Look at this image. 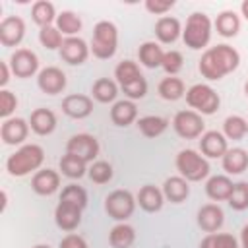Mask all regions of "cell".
<instances>
[{
    "label": "cell",
    "instance_id": "1",
    "mask_svg": "<svg viewBox=\"0 0 248 248\" xmlns=\"http://www.w3.org/2000/svg\"><path fill=\"white\" fill-rule=\"evenodd\" d=\"M240 64V54L234 46L231 45H215L205 48V52L202 54L200 62H198V70L202 74V78L209 79V81H219L223 79L227 74L234 72Z\"/></svg>",
    "mask_w": 248,
    "mask_h": 248
},
{
    "label": "cell",
    "instance_id": "2",
    "mask_svg": "<svg viewBox=\"0 0 248 248\" xmlns=\"http://www.w3.org/2000/svg\"><path fill=\"white\" fill-rule=\"evenodd\" d=\"M45 161V149L37 143H25L6 159V170L12 176H27L37 172Z\"/></svg>",
    "mask_w": 248,
    "mask_h": 248
},
{
    "label": "cell",
    "instance_id": "3",
    "mask_svg": "<svg viewBox=\"0 0 248 248\" xmlns=\"http://www.w3.org/2000/svg\"><path fill=\"white\" fill-rule=\"evenodd\" d=\"M91 54L99 60H108L116 54L118 48V29L112 21L101 19L93 27V39H91Z\"/></svg>",
    "mask_w": 248,
    "mask_h": 248
},
{
    "label": "cell",
    "instance_id": "4",
    "mask_svg": "<svg viewBox=\"0 0 248 248\" xmlns=\"http://www.w3.org/2000/svg\"><path fill=\"white\" fill-rule=\"evenodd\" d=\"M211 19L203 12H194L188 16L186 25L182 29V41L192 50H202L211 41Z\"/></svg>",
    "mask_w": 248,
    "mask_h": 248
},
{
    "label": "cell",
    "instance_id": "5",
    "mask_svg": "<svg viewBox=\"0 0 248 248\" xmlns=\"http://www.w3.org/2000/svg\"><path fill=\"white\" fill-rule=\"evenodd\" d=\"M176 170L180 172L182 178L188 182H200L209 176V163L203 155H200L194 149H182L176 155Z\"/></svg>",
    "mask_w": 248,
    "mask_h": 248
},
{
    "label": "cell",
    "instance_id": "6",
    "mask_svg": "<svg viewBox=\"0 0 248 248\" xmlns=\"http://www.w3.org/2000/svg\"><path fill=\"white\" fill-rule=\"evenodd\" d=\"M186 103L198 114H213L217 112L221 99H219V93L211 85L196 83L190 89H186Z\"/></svg>",
    "mask_w": 248,
    "mask_h": 248
},
{
    "label": "cell",
    "instance_id": "7",
    "mask_svg": "<svg viewBox=\"0 0 248 248\" xmlns=\"http://www.w3.org/2000/svg\"><path fill=\"white\" fill-rule=\"evenodd\" d=\"M136 198L132 196L130 190H112L105 198V211L108 213L110 219L124 223L128 217H132L136 209Z\"/></svg>",
    "mask_w": 248,
    "mask_h": 248
},
{
    "label": "cell",
    "instance_id": "8",
    "mask_svg": "<svg viewBox=\"0 0 248 248\" xmlns=\"http://www.w3.org/2000/svg\"><path fill=\"white\" fill-rule=\"evenodd\" d=\"M172 128L184 140H196L205 134V122H203L202 114H198L192 108L178 110L172 118Z\"/></svg>",
    "mask_w": 248,
    "mask_h": 248
},
{
    "label": "cell",
    "instance_id": "9",
    "mask_svg": "<svg viewBox=\"0 0 248 248\" xmlns=\"http://www.w3.org/2000/svg\"><path fill=\"white\" fill-rule=\"evenodd\" d=\"M66 153L76 155L78 159H81L87 165L89 163H95V159L99 155V141L91 134H76V136H72L68 140Z\"/></svg>",
    "mask_w": 248,
    "mask_h": 248
},
{
    "label": "cell",
    "instance_id": "10",
    "mask_svg": "<svg viewBox=\"0 0 248 248\" xmlns=\"http://www.w3.org/2000/svg\"><path fill=\"white\" fill-rule=\"evenodd\" d=\"M8 64H10V68H12V74H14L16 78H21V79L35 76L37 70H39V58H37V54H35L33 50H29V48H17V50L10 56V62H8Z\"/></svg>",
    "mask_w": 248,
    "mask_h": 248
},
{
    "label": "cell",
    "instance_id": "11",
    "mask_svg": "<svg viewBox=\"0 0 248 248\" xmlns=\"http://www.w3.org/2000/svg\"><path fill=\"white\" fill-rule=\"evenodd\" d=\"M60 58L70 66H79L87 60L91 48L81 37H66L60 46Z\"/></svg>",
    "mask_w": 248,
    "mask_h": 248
},
{
    "label": "cell",
    "instance_id": "12",
    "mask_svg": "<svg viewBox=\"0 0 248 248\" xmlns=\"http://www.w3.org/2000/svg\"><path fill=\"white\" fill-rule=\"evenodd\" d=\"M25 37V21L19 16H6L0 21V43L2 46H17Z\"/></svg>",
    "mask_w": 248,
    "mask_h": 248
},
{
    "label": "cell",
    "instance_id": "13",
    "mask_svg": "<svg viewBox=\"0 0 248 248\" xmlns=\"http://www.w3.org/2000/svg\"><path fill=\"white\" fill-rule=\"evenodd\" d=\"M29 134V122L19 116H12L2 122L0 126V138L6 145H21L27 140Z\"/></svg>",
    "mask_w": 248,
    "mask_h": 248
},
{
    "label": "cell",
    "instance_id": "14",
    "mask_svg": "<svg viewBox=\"0 0 248 248\" xmlns=\"http://www.w3.org/2000/svg\"><path fill=\"white\" fill-rule=\"evenodd\" d=\"M37 85L46 95H58L66 87V74L56 66H46L37 76Z\"/></svg>",
    "mask_w": 248,
    "mask_h": 248
},
{
    "label": "cell",
    "instance_id": "15",
    "mask_svg": "<svg viewBox=\"0 0 248 248\" xmlns=\"http://www.w3.org/2000/svg\"><path fill=\"white\" fill-rule=\"evenodd\" d=\"M62 112L70 118H76V120L87 118L93 112V101H91V97L81 95V93L68 95L62 101Z\"/></svg>",
    "mask_w": 248,
    "mask_h": 248
},
{
    "label": "cell",
    "instance_id": "16",
    "mask_svg": "<svg viewBox=\"0 0 248 248\" xmlns=\"http://www.w3.org/2000/svg\"><path fill=\"white\" fill-rule=\"evenodd\" d=\"M198 227L202 231H205L207 234L209 232H217L223 223H225V213L223 209L217 205V203H205L198 209Z\"/></svg>",
    "mask_w": 248,
    "mask_h": 248
},
{
    "label": "cell",
    "instance_id": "17",
    "mask_svg": "<svg viewBox=\"0 0 248 248\" xmlns=\"http://www.w3.org/2000/svg\"><path fill=\"white\" fill-rule=\"evenodd\" d=\"M227 149H229V145H227V138L223 136V132L209 130L200 140V151H202L203 157L219 159L227 153Z\"/></svg>",
    "mask_w": 248,
    "mask_h": 248
},
{
    "label": "cell",
    "instance_id": "18",
    "mask_svg": "<svg viewBox=\"0 0 248 248\" xmlns=\"http://www.w3.org/2000/svg\"><path fill=\"white\" fill-rule=\"evenodd\" d=\"M81 211L83 209H79L76 205L58 202V205L54 209V223H56V227L66 231V232L76 231L79 227V223H81Z\"/></svg>",
    "mask_w": 248,
    "mask_h": 248
},
{
    "label": "cell",
    "instance_id": "19",
    "mask_svg": "<svg viewBox=\"0 0 248 248\" xmlns=\"http://www.w3.org/2000/svg\"><path fill=\"white\" fill-rule=\"evenodd\" d=\"M31 188L39 196H52L60 188V174L52 169H41L33 174Z\"/></svg>",
    "mask_w": 248,
    "mask_h": 248
},
{
    "label": "cell",
    "instance_id": "20",
    "mask_svg": "<svg viewBox=\"0 0 248 248\" xmlns=\"http://www.w3.org/2000/svg\"><path fill=\"white\" fill-rule=\"evenodd\" d=\"M155 37L163 45H172L178 37H182V25L172 16H163L155 23Z\"/></svg>",
    "mask_w": 248,
    "mask_h": 248
},
{
    "label": "cell",
    "instance_id": "21",
    "mask_svg": "<svg viewBox=\"0 0 248 248\" xmlns=\"http://www.w3.org/2000/svg\"><path fill=\"white\" fill-rule=\"evenodd\" d=\"M29 128L37 136H48L56 128V114L50 108H35L29 116Z\"/></svg>",
    "mask_w": 248,
    "mask_h": 248
},
{
    "label": "cell",
    "instance_id": "22",
    "mask_svg": "<svg viewBox=\"0 0 248 248\" xmlns=\"http://www.w3.org/2000/svg\"><path fill=\"white\" fill-rule=\"evenodd\" d=\"M232 180L227 174H215L205 182V194L213 202H227L232 194Z\"/></svg>",
    "mask_w": 248,
    "mask_h": 248
},
{
    "label": "cell",
    "instance_id": "23",
    "mask_svg": "<svg viewBox=\"0 0 248 248\" xmlns=\"http://www.w3.org/2000/svg\"><path fill=\"white\" fill-rule=\"evenodd\" d=\"M136 202H138V205H140L143 211L155 213V211H159V209L163 207L165 196H163V190H159L157 186L145 184V186L140 188V192H138V196H136Z\"/></svg>",
    "mask_w": 248,
    "mask_h": 248
},
{
    "label": "cell",
    "instance_id": "24",
    "mask_svg": "<svg viewBox=\"0 0 248 248\" xmlns=\"http://www.w3.org/2000/svg\"><path fill=\"white\" fill-rule=\"evenodd\" d=\"M138 118V107L134 101L130 99H122V101H116L110 108V120L114 126H120V128H126L130 126L134 120Z\"/></svg>",
    "mask_w": 248,
    "mask_h": 248
},
{
    "label": "cell",
    "instance_id": "25",
    "mask_svg": "<svg viewBox=\"0 0 248 248\" xmlns=\"http://www.w3.org/2000/svg\"><path fill=\"white\" fill-rule=\"evenodd\" d=\"M163 196H165V200H169L172 203H182L190 196L188 180L182 178L180 174L178 176H169L163 182Z\"/></svg>",
    "mask_w": 248,
    "mask_h": 248
},
{
    "label": "cell",
    "instance_id": "26",
    "mask_svg": "<svg viewBox=\"0 0 248 248\" xmlns=\"http://www.w3.org/2000/svg\"><path fill=\"white\" fill-rule=\"evenodd\" d=\"M221 165L227 174H242L248 169V151L242 147L227 149V153L221 157Z\"/></svg>",
    "mask_w": 248,
    "mask_h": 248
},
{
    "label": "cell",
    "instance_id": "27",
    "mask_svg": "<svg viewBox=\"0 0 248 248\" xmlns=\"http://www.w3.org/2000/svg\"><path fill=\"white\" fill-rule=\"evenodd\" d=\"M163 56H165V50L161 48L159 43L155 41H145L143 45H140L138 48V58L140 62L145 66V68H161L163 66Z\"/></svg>",
    "mask_w": 248,
    "mask_h": 248
},
{
    "label": "cell",
    "instance_id": "28",
    "mask_svg": "<svg viewBox=\"0 0 248 248\" xmlns=\"http://www.w3.org/2000/svg\"><path fill=\"white\" fill-rule=\"evenodd\" d=\"M31 17L33 21L43 29V27H48V25H54L56 23V8L52 2L48 0H37L33 6H31Z\"/></svg>",
    "mask_w": 248,
    "mask_h": 248
},
{
    "label": "cell",
    "instance_id": "29",
    "mask_svg": "<svg viewBox=\"0 0 248 248\" xmlns=\"http://www.w3.org/2000/svg\"><path fill=\"white\" fill-rule=\"evenodd\" d=\"M215 29H217V33H219L221 37L232 39V37H236L238 31H240V17H238L232 10H225V12H221V14L217 16V19H215Z\"/></svg>",
    "mask_w": 248,
    "mask_h": 248
},
{
    "label": "cell",
    "instance_id": "30",
    "mask_svg": "<svg viewBox=\"0 0 248 248\" xmlns=\"http://www.w3.org/2000/svg\"><path fill=\"white\" fill-rule=\"evenodd\" d=\"M138 130L145 136V138H159L167 128H169V120L165 116H157V114H147L138 118Z\"/></svg>",
    "mask_w": 248,
    "mask_h": 248
},
{
    "label": "cell",
    "instance_id": "31",
    "mask_svg": "<svg viewBox=\"0 0 248 248\" xmlns=\"http://www.w3.org/2000/svg\"><path fill=\"white\" fill-rule=\"evenodd\" d=\"M136 240V231L128 223H118L108 232V244L112 248H130Z\"/></svg>",
    "mask_w": 248,
    "mask_h": 248
},
{
    "label": "cell",
    "instance_id": "32",
    "mask_svg": "<svg viewBox=\"0 0 248 248\" xmlns=\"http://www.w3.org/2000/svg\"><path fill=\"white\" fill-rule=\"evenodd\" d=\"M161 99L165 101H178L186 95V89H184V81L176 76H167L159 81V87H157Z\"/></svg>",
    "mask_w": 248,
    "mask_h": 248
},
{
    "label": "cell",
    "instance_id": "33",
    "mask_svg": "<svg viewBox=\"0 0 248 248\" xmlns=\"http://www.w3.org/2000/svg\"><path fill=\"white\" fill-rule=\"evenodd\" d=\"M56 29L62 33V35H66V37H78V33L81 31V17L76 14V12H72V10H62L60 14H58V17H56Z\"/></svg>",
    "mask_w": 248,
    "mask_h": 248
},
{
    "label": "cell",
    "instance_id": "34",
    "mask_svg": "<svg viewBox=\"0 0 248 248\" xmlns=\"http://www.w3.org/2000/svg\"><path fill=\"white\" fill-rule=\"evenodd\" d=\"M91 93H93V99L99 103H112L118 95V85H116V81H112L108 78H99V79H95Z\"/></svg>",
    "mask_w": 248,
    "mask_h": 248
},
{
    "label": "cell",
    "instance_id": "35",
    "mask_svg": "<svg viewBox=\"0 0 248 248\" xmlns=\"http://www.w3.org/2000/svg\"><path fill=\"white\" fill-rule=\"evenodd\" d=\"M60 170H62V174L64 176H68V178H72V180H79V178H83L85 174H87V163H83L81 159H78L76 155H70V153H66V155H62V159H60Z\"/></svg>",
    "mask_w": 248,
    "mask_h": 248
},
{
    "label": "cell",
    "instance_id": "36",
    "mask_svg": "<svg viewBox=\"0 0 248 248\" xmlns=\"http://www.w3.org/2000/svg\"><path fill=\"white\" fill-rule=\"evenodd\" d=\"M200 248H240V242L231 232H209L202 238Z\"/></svg>",
    "mask_w": 248,
    "mask_h": 248
},
{
    "label": "cell",
    "instance_id": "37",
    "mask_svg": "<svg viewBox=\"0 0 248 248\" xmlns=\"http://www.w3.org/2000/svg\"><path fill=\"white\" fill-rule=\"evenodd\" d=\"M248 134V120L238 116V114H231L225 118L223 122V136L227 140H242Z\"/></svg>",
    "mask_w": 248,
    "mask_h": 248
},
{
    "label": "cell",
    "instance_id": "38",
    "mask_svg": "<svg viewBox=\"0 0 248 248\" xmlns=\"http://www.w3.org/2000/svg\"><path fill=\"white\" fill-rule=\"evenodd\" d=\"M114 78H116V83L122 87V85L132 83L134 79L141 78V72H140V66L134 60H122L114 68Z\"/></svg>",
    "mask_w": 248,
    "mask_h": 248
},
{
    "label": "cell",
    "instance_id": "39",
    "mask_svg": "<svg viewBox=\"0 0 248 248\" xmlns=\"http://www.w3.org/2000/svg\"><path fill=\"white\" fill-rule=\"evenodd\" d=\"M58 202H64V203L76 205L79 209H85L87 207V192L78 184H68V186L62 188Z\"/></svg>",
    "mask_w": 248,
    "mask_h": 248
},
{
    "label": "cell",
    "instance_id": "40",
    "mask_svg": "<svg viewBox=\"0 0 248 248\" xmlns=\"http://www.w3.org/2000/svg\"><path fill=\"white\" fill-rule=\"evenodd\" d=\"M87 176L95 184H107V182L112 180L114 170H112V165L110 163H107V161H95V163H91V167L87 170Z\"/></svg>",
    "mask_w": 248,
    "mask_h": 248
},
{
    "label": "cell",
    "instance_id": "41",
    "mask_svg": "<svg viewBox=\"0 0 248 248\" xmlns=\"http://www.w3.org/2000/svg\"><path fill=\"white\" fill-rule=\"evenodd\" d=\"M64 35L56 29V25H48V27H43L41 31H39V41H41V45L46 48V50H60V46H62V43H64Z\"/></svg>",
    "mask_w": 248,
    "mask_h": 248
},
{
    "label": "cell",
    "instance_id": "42",
    "mask_svg": "<svg viewBox=\"0 0 248 248\" xmlns=\"http://www.w3.org/2000/svg\"><path fill=\"white\" fill-rule=\"evenodd\" d=\"M227 203L231 205V209L234 211H244L248 209V182H236L232 188L231 198L227 200Z\"/></svg>",
    "mask_w": 248,
    "mask_h": 248
},
{
    "label": "cell",
    "instance_id": "43",
    "mask_svg": "<svg viewBox=\"0 0 248 248\" xmlns=\"http://www.w3.org/2000/svg\"><path fill=\"white\" fill-rule=\"evenodd\" d=\"M184 66V56L178 50H167L163 56V70L167 72V76H176Z\"/></svg>",
    "mask_w": 248,
    "mask_h": 248
},
{
    "label": "cell",
    "instance_id": "44",
    "mask_svg": "<svg viewBox=\"0 0 248 248\" xmlns=\"http://www.w3.org/2000/svg\"><path fill=\"white\" fill-rule=\"evenodd\" d=\"M120 89L124 91V95H126L130 101H136V99H143V97L147 95V81H145V78L141 76V78L134 79L132 83H128V85H122Z\"/></svg>",
    "mask_w": 248,
    "mask_h": 248
},
{
    "label": "cell",
    "instance_id": "45",
    "mask_svg": "<svg viewBox=\"0 0 248 248\" xmlns=\"http://www.w3.org/2000/svg\"><path fill=\"white\" fill-rule=\"evenodd\" d=\"M16 108H17V97L8 89H0V116L8 120L12 118V112Z\"/></svg>",
    "mask_w": 248,
    "mask_h": 248
},
{
    "label": "cell",
    "instance_id": "46",
    "mask_svg": "<svg viewBox=\"0 0 248 248\" xmlns=\"http://www.w3.org/2000/svg\"><path fill=\"white\" fill-rule=\"evenodd\" d=\"M174 6V0H145V10L153 16H165Z\"/></svg>",
    "mask_w": 248,
    "mask_h": 248
},
{
    "label": "cell",
    "instance_id": "47",
    "mask_svg": "<svg viewBox=\"0 0 248 248\" xmlns=\"http://www.w3.org/2000/svg\"><path fill=\"white\" fill-rule=\"evenodd\" d=\"M58 248H87V242H85L83 236H79V234H76V232H70V234H66V236L60 240Z\"/></svg>",
    "mask_w": 248,
    "mask_h": 248
},
{
    "label": "cell",
    "instance_id": "48",
    "mask_svg": "<svg viewBox=\"0 0 248 248\" xmlns=\"http://www.w3.org/2000/svg\"><path fill=\"white\" fill-rule=\"evenodd\" d=\"M10 74H12V68L8 62H0V87L4 89L10 81Z\"/></svg>",
    "mask_w": 248,
    "mask_h": 248
},
{
    "label": "cell",
    "instance_id": "49",
    "mask_svg": "<svg viewBox=\"0 0 248 248\" xmlns=\"http://www.w3.org/2000/svg\"><path fill=\"white\" fill-rule=\"evenodd\" d=\"M240 248H248V225H244L242 227V231H240Z\"/></svg>",
    "mask_w": 248,
    "mask_h": 248
},
{
    "label": "cell",
    "instance_id": "50",
    "mask_svg": "<svg viewBox=\"0 0 248 248\" xmlns=\"http://www.w3.org/2000/svg\"><path fill=\"white\" fill-rule=\"evenodd\" d=\"M240 12H242V16L248 19V0H244V2L240 4Z\"/></svg>",
    "mask_w": 248,
    "mask_h": 248
},
{
    "label": "cell",
    "instance_id": "51",
    "mask_svg": "<svg viewBox=\"0 0 248 248\" xmlns=\"http://www.w3.org/2000/svg\"><path fill=\"white\" fill-rule=\"evenodd\" d=\"M33 248H50L48 244H37V246H33Z\"/></svg>",
    "mask_w": 248,
    "mask_h": 248
},
{
    "label": "cell",
    "instance_id": "52",
    "mask_svg": "<svg viewBox=\"0 0 248 248\" xmlns=\"http://www.w3.org/2000/svg\"><path fill=\"white\" fill-rule=\"evenodd\" d=\"M244 93H246V97H248V81L244 83Z\"/></svg>",
    "mask_w": 248,
    "mask_h": 248
}]
</instances>
